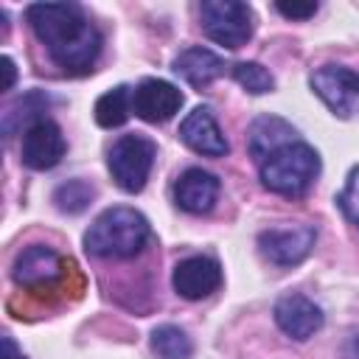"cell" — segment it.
Segmentation results:
<instances>
[{"mask_svg": "<svg viewBox=\"0 0 359 359\" xmlns=\"http://www.w3.org/2000/svg\"><path fill=\"white\" fill-rule=\"evenodd\" d=\"M36 39L67 73L93 70L101 53V31L76 3H34L25 11Z\"/></svg>", "mask_w": 359, "mask_h": 359, "instance_id": "1", "label": "cell"}, {"mask_svg": "<svg viewBox=\"0 0 359 359\" xmlns=\"http://www.w3.org/2000/svg\"><path fill=\"white\" fill-rule=\"evenodd\" d=\"M149 219L135 208L104 210L84 233V250L95 258H132L149 241Z\"/></svg>", "mask_w": 359, "mask_h": 359, "instance_id": "2", "label": "cell"}, {"mask_svg": "<svg viewBox=\"0 0 359 359\" xmlns=\"http://www.w3.org/2000/svg\"><path fill=\"white\" fill-rule=\"evenodd\" d=\"M320 174V154L309 143H289L261 163V182L280 196H303Z\"/></svg>", "mask_w": 359, "mask_h": 359, "instance_id": "3", "label": "cell"}, {"mask_svg": "<svg viewBox=\"0 0 359 359\" xmlns=\"http://www.w3.org/2000/svg\"><path fill=\"white\" fill-rule=\"evenodd\" d=\"M154 143L143 135H123L112 143L109 149V174L112 180L118 182L121 191L126 194H137L143 191L149 174H151V165H154Z\"/></svg>", "mask_w": 359, "mask_h": 359, "instance_id": "4", "label": "cell"}, {"mask_svg": "<svg viewBox=\"0 0 359 359\" xmlns=\"http://www.w3.org/2000/svg\"><path fill=\"white\" fill-rule=\"evenodd\" d=\"M199 20L202 31L216 45H224L230 50L247 45V39L252 36V11L238 0H205L199 6Z\"/></svg>", "mask_w": 359, "mask_h": 359, "instance_id": "5", "label": "cell"}, {"mask_svg": "<svg viewBox=\"0 0 359 359\" xmlns=\"http://www.w3.org/2000/svg\"><path fill=\"white\" fill-rule=\"evenodd\" d=\"M311 90L334 115L348 118L359 104V73L342 65H323L311 73Z\"/></svg>", "mask_w": 359, "mask_h": 359, "instance_id": "6", "label": "cell"}, {"mask_svg": "<svg viewBox=\"0 0 359 359\" xmlns=\"http://www.w3.org/2000/svg\"><path fill=\"white\" fill-rule=\"evenodd\" d=\"M65 151H67V143H65V135H62L56 121L39 118V121H31L25 126L20 154H22V163L28 168H34V171L53 168V165H59Z\"/></svg>", "mask_w": 359, "mask_h": 359, "instance_id": "7", "label": "cell"}, {"mask_svg": "<svg viewBox=\"0 0 359 359\" xmlns=\"http://www.w3.org/2000/svg\"><path fill=\"white\" fill-rule=\"evenodd\" d=\"M317 241V230L311 224H297V227H275L264 230L258 236V247L264 258H269L278 266H292L300 264Z\"/></svg>", "mask_w": 359, "mask_h": 359, "instance_id": "8", "label": "cell"}, {"mask_svg": "<svg viewBox=\"0 0 359 359\" xmlns=\"http://www.w3.org/2000/svg\"><path fill=\"white\" fill-rule=\"evenodd\" d=\"M182 107V93L163 79H143L132 90V112L146 123H165Z\"/></svg>", "mask_w": 359, "mask_h": 359, "instance_id": "9", "label": "cell"}, {"mask_svg": "<svg viewBox=\"0 0 359 359\" xmlns=\"http://www.w3.org/2000/svg\"><path fill=\"white\" fill-rule=\"evenodd\" d=\"M174 292L185 300H202L222 286V266L208 255H191L174 266Z\"/></svg>", "mask_w": 359, "mask_h": 359, "instance_id": "10", "label": "cell"}, {"mask_svg": "<svg viewBox=\"0 0 359 359\" xmlns=\"http://www.w3.org/2000/svg\"><path fill=\"white\" fill-rule=\"evenodd\" d=\"M62 255L45 244H34L28 250H22L14 261V280L20 286H28V289H39V286H50L62 278Z\"/></svg>", "mask_w": 359, "mask_h": 359, "instance_id": "11", "label": "cell"}, {"mask_svg": "<svg viewBox=\"0 0 359 359\" xmlns=\"http://www.w3.org/2000/svg\"><path fill=\"white\" fill-rule=\"evenodd\" d=\"M180 137L188 149H194L196 154H205V157H222L230 149L219 123H216V118H213V112L208 107H196L182 118Z\"/></svg>", "mask_w": 359, "mask_h": 359, "instance_id": "12", "label": "cell"}, {"mask_svg": "<svg viewBox=\"0 0 359 359\" xmlns=\"http://www.w3.org/2000/svg\"><path fill=\"white\" fill-rule=\"evenodd\" d=\"M219 177L205 168H188L174 182V202L194 216L208 213L219 199Z\"/></svg>", "mask_w": 359, "mask_h": 359, "instance_id": "13", "label": "cell"}, {"mask_svg": "<svg viewBox=\"0 0 359 359\" xmlns=\"http://www.w3.org/2000/svg\"><path fill=\"white\" fill-rule=\"evenodd\" d=\"M275 323L292 339H309L323 328V311L303 294H286L275 303Z\"/></svg>", "mask_w": 359, "mask_h": 359, "instance_id": "14", "label": "cell"}, {"mask_svg": "<svg viewBox=\"0 0 359 359\" xmlns=\"http://www.w3.org/2000/svg\"><path fill=\"white\" fill-rule=\"evenodd\" d=\"M174 73L182 81H188L191 87L202 90L224 73V62H222V56H216L208 48H188L174 59Z\"/></svg>", "mask_w": 359, "mask_h": 359, "instance_id": "15", "label": "cell"}, {"mask_svg": "<svg viewBox=\"0 0 359 359\" xmlns=\"http://www.w3.org/2000/svg\"><path fill=\"white\" fill-rule=\"evenodd\" d=\"M294 129L283 121V118H275V115H264L258 121H252L250 126V154L255 157V163L261 165L272 151L294 143Z\"/></svg>", "mask_w": 359, "mask_h": 359, "instance_id": "16", "label": "cell"}, {"mask_svg": "<svg viewBox=\"0 0 359 359\" xmlns=\"http://www.w3.org/2000/svg\"><path fill=\"white\" fill-rule=\"evenodd\" d=\"M95 123L104 126V129H115V126H123L129 112H132V95L126 87H112L107 90L98 101H95Z\"/></svg>", "mask_w": 359, "mask_h": 359, "instance_id": "17", "label": "cell"}, {"mask_svg": "<svg viewBox=\"0 0 359 359\" xmlns=\"http://www.w3.org/2000/svg\"><path fill=\"white\" fill-rule=\"evenodd\" d=\"M151 351L160 359H191L194 342L191 337L177 325H160L151 331Z\"/></svg>", "mask_w": 359, "mask_h": 359, "instance_id": "18", "label": "cell"}, {"mask_svg": "<svg viewBox=\"0 0 359 359\" xmlns=\"http://www.w3.org/2000/svg\"><path fill=\"white\" fill-rule=\"evenodd\" d=\"M95 196V188L87 180H67L53 191V202L62 213H81Z\"/></svg>", "mask_w": 359, "mask_h": 359, "instance_id": "19", "label": "cell"}, {"mask_svg": "<svg viewBox=\"0 0 359 359\" xmlns=\"http://www.w3.org/2000/svg\"><path fill=\"white\" fill-rule=\"evenodd\" d=\"M233 79L252 95H261V93H269L275 87V79L272 73L258 65V62H236L233 65Z\"/></svg>", "mask_w": 359, "mask_h": 359, "instance_id": "20", "label": "cell"}, {"mask_svg": "<svg viewBox=\"0 0 359 359\" xmlns=\"http://www.w3.org/2000/svg\"><path fill=\"white\" fill-rule=\"evenodd\" d=\"M337 208L342 210V216L359 230V165L351 168L348 180H345V188L339 191L337 196Z\"/></svg>", "mask_w": 359, "mask_h": 359, "instance_id": "21", "label": "cell"}, {"mask_svg": "<svg viewBox=\"0 0 359 359\" xmlns=\"http://www.w3.org/2000/svg\"><path fill=\"white\" fill-rule=\"evenodd\" d=\"M275 11L286 20H309L317 14V3H275Z\"/></svg>", "mask_w": 359, "mask_h": 359, "instance_id": "22", "label": "cell"}, {"mask_svg": "<svg viewBox=\"0 0 359 359\" xmlns=\"http://www.w3.org/2000/svg\"><path fill=\"white\" fill-rule=\"evenodd\" d=\"M0 65H3V90H11L14 81H17V67H14L11 56H3Z\"/></svg>", "mask_w": 359, "mask_h": 359, "instance_id": "23", "label": "cell"}, {"mask_svg": "<svg viewBox=\"0 0 359 359\" xmlns=\"http://www.w3.org/2000/svg\"><path fill=\"white\" fill-rule=\"evenodd\" d=\"M3 359H25L22 351L17 348V342L11 337H3Z\"/></svg>", "mask_w": 359, "mask_h": 359, "instance_id": "24", "label": "cell"}]
</instances>
